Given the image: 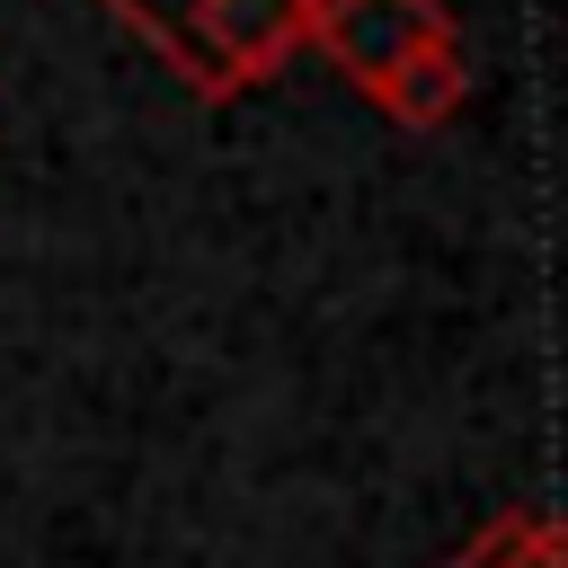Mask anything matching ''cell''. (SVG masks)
Segmentation results:
<instances>
[{
	"mask_svg": "<svg viewBox=\"0 0 568 568\" xmlns=\"http://www.w3.org/2000/svg\"><path fill=\"white\" fill-rule=\"evenodd\" d=\"M106 9H115V27H124V36H142V44H151L186 89H195V27H204V9H213V0H106Z\"/></svg>",
	"mask_w": 568,
	"mask_h": 568,
	"instance_id": "cell-5",
	"label": "cell"
},
{
	"mask_svg": "<svg viewBox=\"0 0 568 568\" xmlns=\"http://www.w3.org/2000/svg\"><path fill=\"white\" fill-rule=\"evenodd\" d=\"M462 98H470L462 36H435V44L399 53V62L382 71V89H373V106H382L390 124H408V133H426V124H453V115H462Z\"/></svg>",
	"mask_w": 568,
	"mask_h": 568,
	"instance_id": "cell-3",
	"label": "cell"
},
{
	"mask_svg": "<svg viewBox=\"0 0 568 568\" xmlns=\"http://www.w3.org/2000/svg\"><path fill=\"white\" fill-rule=\"evenodd\" d=\"M311 9L320 0H213L195 27V89L186 98H240V89L275 80L311 44Z\"/></svg>",
	"mask_w": 568,
	"mask_h": 568,
	"instance_id": "cell-1",
	"label": "cell"
},
{
	"mask_svg": "<svg viewBox=\"0 0 568 568\" xmlns=\"http://www.w3.org/2000/svg\"><path fill=\"white\" fill-rule=\"evenodd\" d=\"M435 36H453L444 0H320V9H311V44H320L364 98L382 89V71H390L399 53H417V44H435Z\"/></svg>",
	"mask_w": 568,
	"mask_h": 568,
	"instance_id": "cell-2",
	"label": "cell"
},
{
	"mask_svg": "<svg viewBox=\"0 0 568 568\" xmlns=\"http://www.w3.org/2000/svg\"><path fill=\"white\" fill-rule=\"evenodd\" d=\"M444 568H568V524L515 506V515H497L488 532H470Z\"/></svg>",
	"mask_w": 568,
	"mask_h": 568,
	"instance_id": "cell-4",
	"label": "cell"
}]
</instances>
